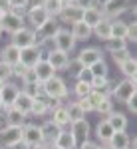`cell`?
I'll return each instance as SVG.
<instances>
[{"label":"cell","mask_w":137,"mask_h":149,"mask_svg":"<svg viewBox=\"0 0 137 149\" xmlns=\"http://www.w3.org/2000/svg\"><path fill=\"white\" fill-rule=\"evenodd\" d=\"M26 72L22 64H16V66H12V76H16V78H22V74Z\"/></svg>","instance_id":"obj_48"},{"label":"cell","mask_w":137,"mask_h":149,"mask_svg":"<svg viewBox=\"0 0 137 149\" xmlns=\"http://www.w3.org/2000/svg\"><path fill=\"white\" fill-rule=\"evenodd\" d=\"M99 149H111V147H109L107 143H103V145H99Z\"/></svg>","instance_id":"obj_54"},{"label":"cell","mask_w":137,"mask_h":149,"mask_svg":"<svg viewBox=\"0 0 137 149\" xmlns=\"http://www.w3.org/2000/svg\"><path fill=\"white\" fill-rule=\"evenodd\" d=\"M81 109H83V113H88V111H93V105H91L90 97H80V102H78Z\"/></svg>","instance_id":"obj_43"},{"label":"cell","mask_w":137,"mask_h":149,"mask_svg":"<svg viewBox=\"0 0 137 149\" xmlns=\"http://www.w3.org/2000/svg\"><path fill=\"white\" fill-rule=\"evenodd\" d=\"M8 78H12V66L0 60V81H8Z\"/></svg>","instance_id":"obj_41"},{"label":"cell","mask_w":137,"mask_h":149,"mask_svg":"<svg viewBox=\"0 0 137 149\" xmlns=\"http://www.w3.org/2000/svg\"><path fill=\"white\" fill-rule=\"evenodd\" d=\"M30 149H50V145H46V143H40V145H36V147H30Z\"/></svg>","instance_id":"obj_52"},{"label":"cell","mask_w":137,"mask_h":149,"mask_svg":"<svg viewBox=\"0 0 137 149\" xmlns=\"http://www.w3.org/2000/svg\"><path fill=\"white\" fill-rule=\"evenodd\" d=\"M111 58H113V62L119 66V64H123L127 58H131V54H129V50H117V52H111Z\"/></svg>","instance_id":"obj_38"},{"label":"cell","mask_w":137,"mask_h":149,"mask_svg":"<svg viewBox=\"0 0 137 149\" xmlns=\"http://www.w3.org/2000/svg\"><path fill=\"white\" fill-rule=\"evenodd\" d=\"M125 103H127V109H129L131 113L135 115V113H137V93L133 95V97H129V100H127Z\"/></svg>","instance_id":"obj_44"},{"label":"cell","mask_w":137,"mask_h":149,"mask_svg":"<svg viewBox=\"0 0 137 149\" xmlns=\"http://www.w3.org/2000/svg\"><path fill=\"white\" fill-rule=\"evenodd\" d=\"M107 123L111 125L113 131H125L127 127V117L125 113H121V111H111V113H107Z\"/></svg>","instance_id":"obj_22"},{"label":"cell","mask_w":137,"mask_h":149,"mask_svg":"<svg viewBox=\"0 0 137 149\" xmlns=\"http://www.w3.org/2000/svg\"><path fill=\"white\" fill-rule=\"evenodd\" d=\"M52 121H54L60 129L70 125V117H68V111H66L64 105H58L56 109H52Z\"/></svg>","instance_id":"obj_28"},{"label":"cell","mask_w":137,"mask_h":149,"mask_svg":"<svg viewBox=\"0 0 137 149\" xmlns=\"http://www.w3.org/2000/svg\"><path fill=\"white\" fill-rule=\"evenodd\" d=\"M42 8H44V10L48 12V16H50V18H58V14L62 12L64 4H62L60 0H44Z\"/></svg>","instance_id":"obj_30"},{"label":"cell","mask_w":137,"mask_h":149,"mask_svg":"<svg viewBox=\"0 0 137 149\" xmlns=\"http://www.w3.org/2000/svg\"><path fill=\"white\" fill-rule=\"evenodd\" d=\"M16 48H28V46H34L36 44V32L32 28H28V26H24L22 30H18V32H14L12 34V42Z\"/></svg>","instance_id":"obj_8"},{"label":"cell","mask_w":137,"mask_h":149,"mask_svg":"<svg viewBox=\"0 0 137 149\" xmlns=\"http://www.w3.org/2000/svg\"><path fill=\"white\" fill-rule=\"evenodd\" d=\"M4 14H6V12H0V20H2V16H4Z\"/></svg>","instance_id":"obj_56"},{"label":"cell","mask_w":137,"mask_h":149,"mask_svg":"<svg viewBox=\"0 0 137 149\" xmlns=\"http://www.w3.org/2000/svg\"><path fill=\"white\" fill-rule=\"evenodd\" d=\"M50 149H60V147H58V145H50Z\"/></svg>","instance_id":"obj_55"},{"label":"cell","mask_w":137,"mask_h":149,"mask_svg":"<svg viewBox=\"0 0 137 149\" xmlns=\"http://www.w3.org/2000/svg\"><path fill=\"white\" fill-rule=\"evenodd\" d=\"M105 48H107V52L111 54V52H117V50H125L127 42L121 40V38H109V40H105Z\"/></svg>","instance_id":"obj_34"},{"label":"cell","mask_w":137,"mask_h":149,"mask_svg":"<svg viewBox=\"0 0 137 149\" xmlns=\"http://www.w3.org/2000/svg\"><path fill=\"white\" fill-rule=\"evenodd\" d=\"M129 141H131V137L125 131H115L111 135V139L107 141V145L111 149H129Z\"/></svg>","instance_id":"obj_24"},{"label":"cell","mask_w":137,"mask_h":149,"mask_svg":"<svg viewBox=\"0 0 137 149\" xmlns=\"http://www.w3.org/2000/svg\"><path fill=\"white\" fill-rule=\"evenodd\" d=\"M22 92L28 93V95H32V97H40V93H42V84L40 81H32V84H24L22 86Z\"/></svg>","instance_id":"obj_35"},{"label":"cell","mask_w":137,"mask_h":149,"mask_svg":"<svg viewBox=\"0 0 137 149\" xmlns=\"http://www.w3.org/2000/svg\"><path fill=\"white\" fill-rule=\"evenodd\" d=\"M18 93H20V88H18L16 84L4 81V84L0 86V107L10 109L12 105H14V102H16V97H18Z\"/></svg>","instance_id":"obj_3"},{"label":"cell","mask_w":137,"mask_h":149,"mask_svg":"<svg viewBox=\"0 0 137 149\" xmlns=\"http://www.w3.org/2000/svg\"><path fill=\"white\" fill-rule=\"evenodd\" d=\"M0 60L8 66H16L20 64V48H16L14 44H8L0 50Z\"/></svg>","instance_id":"obj_17"},{"label":"cell","mask_w":137,"mask_h":149,"mask_svg":"<svg viewBox=\"0 0 137 149\" xmlns=\"http://www.w3.org/2000/svg\"><path fill=\"white\" fill-rule=\"evenodd\" d=\"M46 62L52 66V68L56 70V72H62V70H66L70 66V54L66 52H60V50H50L48 52V58H46Z\"/></svg>","instance_id":"obj_12"},{"label":"cell","mask_w":137,"mask_h":149,"mask_svg":"<svg viewBox=\"0 0 137 149\" xmlns=\"http://www.w3.org/2000/svg\"><path fill=\"white\" fill-rule=\"evenodd\" d=\"M4 119H6V125L22 127L24 123H26V113L18 111L16 107H10V109H6V115H4Z\"/></svg>","instance_id":"obj_26"},{"label":"cell","mask_w":137,"mask_h":149,"mask_svg":"<svg viewBox=\"0 0 137 149\" xmlns=\"http://www.w3.org/2000/svg\"><path fill=\"white\" fill-rule=\"evenodd\" d=\"M0 141H2V145H6L8 149L14 147L16 143L22 141V127H16V125L0 127Z\"/></svg>","instance_id":"obj_6"},{"label":"cell","mask_w":137,"mask_h":149,"mask_svg":"<svg viewBox=\"0 0 137 149\" xmlns=\"http://www.w3.org/2000/svg\"><path fill=\"white\" fill-rule=\"evenodd\" d=\"M26 20L30 22L32 30H38L40 26H44V24L50 20V16H48V12H46L42 6H38V8H30V10H26Z\"/></svg>","instance_id":"obj_13"},{"label":"cell","mask_w":137,"mask_h":149,"mask_svg":"<svg viewBox=\"0 0 137 149\" xmlns=\"http://www.w3.org/2000/svg\"><path fill=\"white\" fill-rule=\"evenodd\" d=\"M54 145H58L60 149H76L78 147V139H76V135H74L72 131H68V129H60L56 141H54Z\"/></svg>","instance_id":"obj_16"},{"label":"cell","mask_w":137,"mask_h":149,"mask_svg":"<svg viewBox=\"0 0 137 149\" xmlns=\"http://www.w3.org/2000/svg\"><path fill=\"white\" fill-rule=\"evenodd\" d=\"M32 103H34V97L28 95V93H24L22 90H20V93H18V97H16V102H14L12 107H16L18 111H22V113L28 115L30 111H32Z\"/></svg>","instance_id":"obj_23"},{"label":"cell","mask_w":137,"mask_h":149,"mask_svg":"<svg viewBox=\"0 0 137 149\" xmlns=\"http://www.w3.org/2000/svg\"><path fill=\"white\" fill-rule=\"evenodd\" d=\"M8 10H10L8 0H0V12H8Z\"/></svg>","instance_id":"obj_51"},{"label":"cell","mask_w":137,"mask_h":149,"mask_svg":"<svg viewBox=\"0 0 137 149\" xmlns=\"http://www.w3.org/2000/svg\"><path fill=\"white\" fill-rule=\"evenodd\" d=\"M52 42H54V48H56V50L66 52V54H70V52L76 48V40H74L72 32L66 30V28H60L56 32V36L52 38Z\"/></svg>","instance_id":"obj_4"},{"label":"cell","mask_w":137,"mask_h":149,"mask_svg":"<svg viewBox=\"0 0 137 149\" xmlns=\"http://www.w3.org/2000/svg\"><path fill=\"white\" fill-rule=\"evenodd\" d=\"M137 93V84H135V78L133 80H121V81H117L113 88H111V95L113 97H117L119 102H123L125 103L129 97H133Z\"/></svg>","instance_id":"obj_2"},{"label":"cell","mask_w":137,"mask_h":149,"mask_svg":"<svg viewBox=\"0 0 137 149\" xmlns=\"http://www.w3.org/2000/svg\"><path fill=\"white\" fill-rule=\"evenodd\" d=\"M24 26H26V24H24V18L12 14V12H6V14L2 16V20H0V30H2V32H8V34H14V32L22 30Z\"/></svg>","instance_id":"obj_10"},{"label":"cell","mask_w":137,"mask_h":149,"mask_svg":"<svg viewBox=\"0 0 137 149\" xmlns=\"http://www.w3.org/2000/svg\"><path fill=\"white\" fill-rule=\"evenodd\" d=\"M78 80L80 81H91V74L88 68H81L80 72H78Z\"/></svg>","instance_id":"obj_45"},{"label":"cell","mask_w":137,"mask_h":149,"mask_svg":"<svg viewBox=\"0 0 137 149\" xmlns=\"http://www.w3.org/2000/svg\"><path fill=\"white\" fill-rule=\"evenodd\" d=\"M99 60H103V54L99 48H83L78 54V64L81 68H90V66H93Z\"/></svg>","instance_id":"obj_11"},{"label":"cell","mask_w":137,"mask_h":149,"mask_svg":"<svg viewBox=\"0 0 137 149\" xmlns=\"http://www.w3.org/2000/svg\"><path fill=\"white\" fill-rule=\"evenodd\" d=\"M74 93L78 95V97H88L91 93V86L90 81H76V86H74Z\"/></svg>","instance_id":"obj_36"},{"label":"cell","mask_w":137,"mask_h":149,"mask_svg":"<svg viewBox=\"0 0 137 149\" xmlns=\"http://www.w3.org/2000/svg\"><path fill=\"white\" fill-rule=\"evenodd\" d=\"M64 6H68V4H76V0H60Z\"/></svg>","instance_id":"obj_53"},{"label":"cell","mask_w":137,"mask_h":149,"mask_svg":"<svg viewBox=\"0 0 137 149\" xmlns=\"http://www.w3.org/2000/svg\"><path fill=\"white\" fill-rule=\"evenodd\" d=\"M72 36H74V40L76 42H86V40H90L91 38V28L88 26L86 22H74L72 24Z\"/></svg>","instance_id":"obj_19"},{"label":"cell","mask_w":137,"mask_h":149,"mask_svg":"<svg viewBox=\"0 0 137 149\" xmlns=\"http://www.w3.org/2000/svg\"><path fill=\"white\" fill-rule=\"evenodd\" d=\"M119 70H121V74L125 76L127 80H133V78H135V74H137V60L133 56L127 58L123 64H119Z\"/></svg>","instance_id":"obj_29"},{"label":"cell","mask_w":137,"mask_h":149,"mask_svg":"<svg viewBox=\"0 0 137 149\" xmlns=\"http://www.w3.org/2000/svg\"><path fill=\"white\" fill-rule=\"evenodd\" d=\"M70 131L76 135V139H81V141H86L88 135H90V123H88V119L83 117V119H78V121H72L70 123Z\"/></svg>","instance_id":"obj_20"},{"label":"cell","mask_w":137,"mask_h":149,"mask_svg":"<svg viewBox=\"0 0 137 149\" xmlns=\"http://www.w3.org/2000/svg\"><path fill=\"white\" fill-rule=\"evenodd\" d=\"M42 93H44L48 100H64L68 95V86L62 78L54 76L52 80H48L42 84Z\"/></svg>","instance_id":"obj_1"},{"label":"cell","mask_w":137,"mask_h":149,"mask_svg":"<svg viewBox=\"0 0 137 149\" xmlns=\"http://www.w3.org/2000/svg\"><path fill=\"white\" fill-rule=\"evenodd\" d=\"M125 36H127V22L111 20V38H121V40H125Z\"/></svg>","instance_id":"obj_32"},{"label":"cell","mask_w":137,"mask_h":149,"mask_svg":"<svg viewBox=\"0 0 137 149\" xmlns=\"http://www.w3.org/2000/svg\"><path fill=\"white\" fill-rule=\"evenodd\" d=\"M91 34H95V38H99V40H103V42L109 40V38H111V20L103 18L97 26L91 28Z\"/></svg>","instance_id":"obj_25"},{"label":"cell","mask_w":137,"mask_h":149,"mask_svg":"<svg viewBox=\"0 0 137 149\" xmlns=\"http://www.w3.org/2000/svg\"><path fill=\"white\" fill-rule=\"evenodd\" d=\"M58 30H60V22H58V18H50L44 26H40L38 30H34V32H36V44H38V42L44 44V42H48V40H52V38L56 36Z\"/></svg>","instance_id":"obj_9"},{"label":"cell","mask_w":137,"mask_h":149,"mask_svg":"<svg viewBox=\"0 0 137 149\" xmlns=\"http://www.w3.org/2000/svg\"><path fill=\"white\" fill-rule=\"evenodd\" d=\"M90 74L91 78H107V64H105V60H99V62H95L93 66H90Z\"/></svg>","instance_id":"obj_33"},{"label":"cell","mask_w":137,"mask_h":149,"mask_svg":"<svg viewBox=\"0 0 137 149\" xmlns=\"http://www.w3.org/2000/svg\"><path fill=\"white\" fill-rule=\"evenodd\" d=\"M0 36H2V30H0Z\"/></svg>","instance_id":"obj_57"},{"label":"cell","mask_w":137,"mask_h":149,"mask_svg":"<svg viewBox=\"0 0 137 149\" xmlns=\"http://www.w3.org/2000/svg\"><path fill=\"white\" fill-rule=\"evenodd\" d=\"M32 81H38L36 80V74L32 68H26V72L22 74V84H32Z\"/></svg>","instance_id":"obj_42"},{"label":"cell","mask_w":137,"mask_h":149,"mask_svg":"<svg viewBox=\"0 0 137 149\" xmlns=\"http://www.w3.org/2000/svg\"><path fill=\"white\" fill-rule=\"evenodd\" d=\"M42 4H44V0H28V2H26V10L38 8V6H42Z\"/></svg>","instance_id":"obj_50"},{"label":"cell","mask_w":137,"mask_h":149,"mask_svg":"<svg viewBox=\"0 0 137 149\" xmlns=\"http://www.w3.org/2000/svg\"><path fill=\"white\" fill-rule=\"evenodd\" d=\"M103 18H105V16H103L102 8H97V6H93V8H86V10H83V14H81V22H86L90 28L97 26Z\"/></svg>","instance_id":"obj_18"},{"label":"cell","mask_w":137,"mask_h":149,"mask_svg":"<svg viewBox=\"0 0 137 149\" xmlns=\"http://www.w3.org/2000/svg\"><path fill=\"white\" fill-rule=\"evenodd\" d=\"M22 141L28 147H36V145H40V143H44L42 127L36 125V123H24L22 125Z\"/></svg>","instance_id":"obj_5"},{"label":"cell","mask_w":137,"mask_h":149,"mask_svg":"<svg viewBox=\"0 0 137 149\" xmlns=\"http://www.w3.org/2000/svg\"><path fill=\"white\" fill-rule=\"evenodd\" d=\"M95 111H99V113H103V115L111 113V111H113V102H109V97L102 100V103L95 107Z\"/></svg>","instance_id":"obj_39"},{"label":"cell","mask_w":137,"mask_h":149,"mask_svg":"<svg viewBox=\"0 0 137 149\" xmlns=\"http://www.w3.org/2000/svg\"><path fill=\"white\" fill-rule=\"evenodd\" d=\"M125 42H137V22L127 24V36H125Z\"/></svg>","instance_id":"obj_40"},{"label":"cell","mask_w":137,"mask_h":149,"mask_svg":"<svg viewBox=\"0 0 137 149\" xmlns=\"http://www.w3.org/2000/svg\"><path fill=\"white\" fill-rule=\"evenodd\" d=\"M66 111H68V117H70V123L72 121H78V119H83L86 113H83V109H81L78 102H72L70 105H66Z\"/></svg>","instance_id":"obj_31"},{"label":"cell","mask_w":137,"mask_h":149,"mask_svg":"<svg viewBox=\"0 0 137 149\" xmlns=\"http://www.w3.org/2000/svg\"><path fill=\"white\" fill-rule=\"evenodd\" d=\"M76 6H80L81 10H86V8H93V6H95V0H76Z\"/></svg>","instance_id":"obj_46"},{"label":"cell","mask_w":137,"mask_h":149,"mask_svg":"<svg viewBox=\"0 0 137 149\" xmlns=\"http://www.w3.org/2000/svg\"><path fill=\"white\" fill-rule=\"evenodd\" d=\"M40 60H44V58H42V48L38 46V44L20 50V64H22L24 68H34Z\"/></svg>","instance_id":"obj_7"},{"label":"cell","mask_w":137,"mask_h":149,"mask_svg":"<svg viewBox=\"0 0 137 149\" xmlns=\"http://www.w3.org/2000/svg\"><path fill=\"white\" fill-rule=\"evenodd\" d=\"M26 2L28 0H8L10 8H26Z\"/></svg>","instance_id":"obj_49"},{"label":"cell","mask_w":137,"mask_h":149,"mask_svg":"<svg viewBox=\"0 0 137 149\" xmlns=\"http://www.w3.org/2000/svg\"><path fill=\"white\" fill-rule=\"evenodd\" d=\"M78 149H99V145L95 143V141H90V139H86V141H81V145Z\"/></svg>","instance_id":"obj_47"},{"label":"cell","mask_w":137,"mask_h":149,"mask_svg":"<svg viewBox=\"0 0 137 149\" xmlns=\"http://www.w3.org/2000/svg\"><path fill=\"white\" fill-rule=\"evenodd\" d=\"M113 133H115V131L111 129V125L107 123V119H102V121L97 123V127H95V137L99 139L102 143H107V141L111 139Z\"/></svg>","instance_id":"obj_27"},{"label":"cell","mask_w":137,"mask_h":149,"mask_svg":"<svg viewBox=\"0 0 137 149\" xmlns=\"http://www.w3.org/2000/svg\"><path fill=\"white\" fill-rule=\"evenodd\" d=\"M34 74H36V80L40 81V84H44V81H48V80H52L54 76H56V70L52 68L46 60H40L38 64H36L34 68Z\"/></svg>","instance_id":"obj_15"},{"label":"cell","mask_w":137,"mask_h":149,"mask_svg":"<svg viewBox=\"0 0 137 149\" xmlns=\"http://www.w3.org/2000/svg\"><path fill=\"white\" fill-rule=\"evenodd\" d=\"M81 14H83V10H81L80 6H76V4H68V6H64L62 12L58 14V22H72V24L80 22Z\"/></svg>","instance_id":"obj_14"},{"label":"cell","mask_w":137,"mask_h":149,"mask_svg":"<svg viewBox=\"0 0 137 149\" xmlns=\"http://www.w3.org/2000/svg\"><path fill=\"white\" fill-rule=\"evenodd\" d=\"M30 113H34V115H44L48 113V102L46 100H42V97H36L34 103H32V111Z\"/></svg>","instance_id":"obj_37"},{"label":"cell","mask_w":137,"mask_h":149,"mask_svg":"<svg viewBox=\"0 0 137 149\" xmlns=\"http://www.w3.org/2000/svg\"><path fill=\"white\" fill-rule=\"evenodd\" d=\"M40 127H42V137H44V143H46V145H54L58 133H60V127H58L52 119H50V121H46L44 125H40Z\"/></svg>","instance_id":"obj_21"}]
</instances>
